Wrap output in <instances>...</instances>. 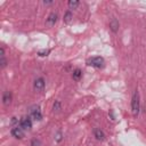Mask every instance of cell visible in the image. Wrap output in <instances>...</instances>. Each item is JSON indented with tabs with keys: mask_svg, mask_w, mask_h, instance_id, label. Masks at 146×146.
I'll list each match as a JSON object with an SVG mask.
<instances>
[{
	"mask_svg": "<svg viewBox=\"0 0 146 146\" xmlns=\"http://www.w3.org/2000/svg\"><path fill=\"white\" fill-rule=\"evenodd\" d=\"M31 146H41L40 139H36V138L32 139V140H31Z\"/></svg>",
	"mask_w": 146,
	"mask_h": 146,
	"instance_id": "ac0fdd59",
	"label": "cell"
},
{
	"mask_svg": "<svg viewBox=\"0 0 146 146\" xmlns=\"http://www.w3.org/2000/svg\"><path fill=\"white\" fill-rule=\"evenodd\" d=\"M57 19H58V15L56 13H50L49 16H48V18L46 19V24L48 26H54L56 24Z\"/></svg>",
	"mask_w": 146,
	"mask_h": 146,
	"instance_id": "52a82bcc",
	"label": "cell"
},
{
	"mask_svg": "<svg viewBox=\"0 0 146 146\" xmlns=\"http://www.w3.org/2000/svg\"><path fill=\"white\" fill-rule=\"evenodd\" d=\"M24 131L26 130H30L32 128V120H31V116H24L19 120V124H18Z\"/></svg>",
	"mask_w": 146,
	"mask_h": 146,
	"instance_id": "277c9868",
	"label": "cell"
},
{
	"mask_svg": "<svg viewBox=\"0 0 146 146\" xmlns=\"http://www.w3.org/2000/svg\"><path fill=\"white\" fill-rule=\"evenodd\" d=\"M92 133H94V137L99 141H103L105 139V133L100 128H95L92 130Z\"/></svg>",
	"mask_w": 146,
	"mask_h": 146,
	"instance_id": "ba28073f",
	"label": "cell"
},
{
	"mask_svg": "<svg viewBox=\"0 0 146 146\" xmlns=\"http://www.w3.org/2000/svg\"><path fill=\"white\" fill-rule=\"evenodd\" d=\"M11 92L10 91H5L2 95V103L3 105H9L11 103Z\"/></svg>",
	"mask_w": 146,
	"mask_h": 146,
	"instance_id": "30bf717a",
	"label": "cell"
},
{
	"mask_svg": "<svg viewBox=\"0 0 146 146\" xmlns=\"http://www.w3.org/2000/svg\"><path fill=\"white\" fill-rule=\"evenodd\" d=\"M10 123H11V124H14V125H15V124H19V120H18L16 116H14V117H11Z\"/></svg>",
	"mask_w": 146,
	"mask_h": 146,
	"instance_id": "d6986e66",
	"label": "cell"
},
{
	"mask_svg": "<svg viewBox=\"0 0 146 146\" xmlns=\"http://www.w3.org/2000/svg\"><path fill=\"white\" fill-rule=\"evenodd\" d=\"M54 139H55V141L56 143H60L62 141V139H63V133H62V131H57L56 132V135H55V137H54Z\"/></svg>",
	"mask_w": 146,
	"mask_h": 146,
	"instance_id": "9a60e30c",
	"label": "cell"
},
{
	"mask_svg": "<svg viewBox=\"0 0 146 146\" xmlns=\"http://www.w3.org/2000/svg\"><path fill=\"white\" fill-rule=\"evenodd\" d=\"M110 115H111V120H114V115H113V112L112 111H110V113H108Z\"/></svg>",
	"mask_w": 146,
	"mask_h": 146,
	"instance_id": "44dd1931",
	"label": "cell"
},
{
	"mask_svg": "<svg viewBox=\"0 0 146 146\" xmlns=\"http://www.w3.org/2000/svg\"><path fill=\"white\" fill-rule=\"evenodd\" d=\"M44 86H46L44 79L41 78V76L36 78V79L34 80V82H33V89H34L35 91H42V90L44 89Z\"/></svg>",
	"mask_w": 146,
	"mask_h": 146,
	"instance_id": "5b68a950",
	"label": "cell"
},
{
	"mask_svg": "<svg viewBox=\"0 0 146 146\" xmlns=\"http://www.w3.org/2000/svg\"><path fill=\"white\" fill-rule=\"evenodd\" d=\"M52 3H54V1H46V0L43 1V5H52Z\"/></svg>",
	"mask_w": 146,
	"mask_h": 146,
	"instance_id": "ffe728a7",
	"label": "cell"
},
{
	"mask_svg": "<svg viewBox=\"0 0 146 146\" xmlns=\"http://www.w3.org/2000/svg\"><path fill=\"white\" fill-rule=\"evenodd\" d=\"M72 18H73V14L70 11V10H67L66 13H65V15H64V23H66V24H70L71 22H72Z\"/></svg>",
	"mask_w": 146,
	"mask_h": 146,
	"instance_id": "7c38bea8",
	"label": "cell"
},
{
	"mask_svg": "<svg viewBox=\"0 0 146 146\" xmlns=\"http://www.w3.org/2000/svg\"><path fill=\"white\" fill-rule=\"evenodd\" d=\"M86 64L88 66H91V67H95V68H102L104 66V64H105V60L100 56H95V57L88 58Z\"/></svg>",
	"mask_w": 146,
	"mask_h": 146,
	"instance_id": "7a4b0ae2",
	"label": "cell"
},
{
	"mask_svg": "<svg viewBox=\"0 0 146 146\" xmlns=\"http://www.w3.org/2000/svg\"><path fill=\"white\" fill-rule=\"evenodd\" d=\"M6 66H7V59H6V57H1L0 58V67L5 68Z\"/></svg>",
	"mask_w": 146,
	"mask_h": 146,
	"instance_id": "e0dca14e",
	"label": "cell"
},
{
	"mask_svg": "<svg viewBox=\"0 0 146 146\" xmlns=\"http://www.w3.org/2000/svg\"><path fill=\"white\" fill-rule=\"evenodd\" d=\"M67 5H68L70 9H75V8L80 5V2H79V1H76V0H70V1L67 2Z\"/></svg>",
	"mask_w": 146,
	"mask_h": 146,
	"instance_id": "5bb4252c",
	"label": "cell"
},
{
	"mask_svg": "<svg viewBox=\"0 0 146 146\" xmlns=\"http://www.w3.org/2000/svg\"><path fill=\"white\" fill-rule=\"evenodd\" d=\"M50 54V50L49 49H47V50H40L39 52H38V55L40 56V57H44V56H48Z\"/></svg>",
	"mask_w": 146,
	"mask_h": 146,
	"instance_id": "2e32d148",
	"label": "cell"
},
{
	"mask_svg": "<svg viewBox=\"0 0 146 146\" xmlns=\"http://www.w3.org/2000/svg\"><path fill=\"white\" fill-rule=\"evenodd\" d=\"M62 110V103L59 100H55L54 105H52V111L54 112H59Z\"/></svg>",
	"mask_w": 146,
	"mask_h": 146,
	"instance_id": "4fadbf2b",
	"label": "cell"
},
{
	"mask_svg": "<svg viewBox=\"0 0 146 146\" xmlns=\"http://www.w3.org/2000/svg\"><path fill=\"white\" fill-rule=\"evenodd\" d=\"M81 76H82V71H81L80 68H75V70H73V72H72V78H73V80L78 81V80L81 79Z\"/></svg>",
	"mask_w": 146,
	"mask_h": 146,
	"instance_id": "8fae6325",
	"label": "cell"
},
{
	"mask_svg": "<svg viewBox=\"0 0 146 146\" xmlns=\"http://www.w3.org/2000/svg\"><path fill=\"white\" fill-rule=\"evenodd\" d=\"M139 110H140V100H139V94H138V90H136L132 95V98H131V112H132V115L135 117L138 116L139 114Z\"/></svg>",
	"mask_w": 146,
	"mask_h": 146,
	"instance_id": "6da1fadb",
	"label": "cell"
},
{
	"mask_svg": "<svg viewBox=\"0 0 146 146\" xmlns=\"http://www.w3.org/2000/svg\"><path fill=\"white\" fill-rule=\"evenodd\" d=\"M119 26H120V24H119L117 19L116 18H112L111 22H110V29H111V31L114 32V33H116L119 31Z\"/></svg>",
	"mask_w": 146,
	"mask_h": 146,
	"instance_id": "9c48e42d",
	"label": "cell"
},
{
	"mask_svg": "<svg viewBox=\"0 0 146 146\" xmlns=\"http://www.w3.org/2000/svg\"><path fill=\"white\" fill-rule=\"evenodd\" d=\"M30 116L35 121H41L42 120V113H41L40 106H38V105L31 106L30 107Z\"/></svg>",
	"mask_w": 146,
	"mask_h": 146,
	"instance_id": "3957f363",
	"label": "cell"
},
{
	"mask_svg": "<svg viewBox=\"0 0 146 146\" xmlns=\"http://www.w3.org/2000/svg\"><path fill=\"white\" fill-rule=\"evenodd\" d=\"M24 130L19 127V125H17V127H14V128H11V130H10V135L14 137V138H16V139H22L23 137H24Z\"/></svg>",
	"mask_w": 146,
	"mask_h": 146,
	"instance_id": "8992f818",
	"label": "cell"
}]
</instances>
